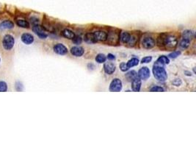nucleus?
Here are the masks:
<instances>
[{"label":"nucleus","mask_w":196,"mask_h":147,"mask_svg":"<svg viewBox=\"0 0 196 147\" xmlns=\"http://www.w3.org/2000/svg\"><path fill=\"white\" fill-rule=\"evenodd\" d=\"M157 44L163 49H173L178 45V38L173 34L161 33L157 38Z\"/></svg>","instance_id":"nucleus-1"},{"label":"nucleus","mask_w":196,"mask_h":147,"mask_svg":"<svg viewBox=\"0 0 196 147\" xmlns=\"http://www.w3.org/2000/svg\"><path fill=\"white\" fill-rule=\"evenodd\" d=\"M164 65L159 61H156L153 68V74L154 77L160 82H165L167 78V74L164 68Z\"/></svg>","instance_id":"nucleus-2"},{"label":"nucleus","mask_w":196,"mask_h":147,"mask_svg":"<svg viewBox=\"0 0 196 147\" xmlns=\"http://www.w3.org/2000/svg\"><path fill=\"white\" fill-rule=\"evenodd\" d=\"M121 31L118 29H112L107 33V41L111 45H118L120 43V33Z\"/></svg>","instance_id":"nucleus-3"},{"label":"nucleus","mask_w":196,"mask_h":147,"mask_svg":"<svg viewBox=\"0 0 196 147\" xmlns=\"http://www.w3.org/2000/svg\"><path fill=\"white\" fill-rule=\"evenodd\" d=\"M15 44V39L11 35H5L2 40L3 48L5 50H11L13 48Z\"/></svg>","instance_id":"nucleus-4"},{"label":"nucleus","mask_w":196,"mask_h":147,"mask_svg":"<svg viewBox=\"0 0 196 147\" xmlns=\"http://www.w3.org/2000/svg\"><path fill=\"white\" fill-rule=\"evenodd\" d=\"M157 44V41L153 37L145 35L142 40V47L145 49H151L154 48Z\"/></svg>","instance_id":"nucleus-5"},{"label":"nucleus","mask_w":196,"mask_h":147,"mask_svg":"<svg viewBox=\"0 0 196 147\" xmlns=\"http://www.w3.org/2000/svg\"><path fill=\"white\" fill-rule=\"evenodd\" d=\"M33 32L39 37L41 39H46L48 37V34L46 33V30L44 27L41 26L40 24L33 25L32 27Z\"/></svg>","instance_id":"nucleus-6"},{"label":"nucleus","mask_w":196,"mask_h":147,"mask_svg":"<svg viewBox=\"0 0 196 147\" xmlns=\"http://www.w3.org/2000/svg\"><path fill=\"white\" fill-rule=\"evenodd\" d=\"M122 82L120 79L115 78L112 80L109 85V91L111 92H119L122 89Z\"/></svg>","instance_id":"nucleus-7"},{"label":"nucleus","mask_w":196,"mask_h":147,"mask_svg":"<svg viewBox=\"0 0 196 147\" xmlns=\"http://www.w3.org/2000/svg\"><path fill=\"white\" fill-rule=\"evenodd\" d=\"M150 70L148 67L146 66H144L142 67L141 69H139V70L138 71L137 73V77L140 79L141 80H148L150 77Z\"/></svg>","instance_id":"nucleus-8"},{"label":"nucleus","mask_w":196,"mask_h":147,"mask_svg":"<svg viewBox=\"0 0 196 147\" xmlns=\"http://www.w3.org/2000/svg\"><path fill=\"white\" fill-rule=\"evenodd\" d=\"M54 52L60 55H65L68 53V49L63 44H57L54 46Z\"/></svg>","instance_id":"nucleus-9"},{"label":"nucleus","mask_w":196,"mask_h":147,"mask_svg":"<svg viewBox=\"0 0 196 147\" xmlns=\"http://www.w3.org/2000/svg\"><path fill=\"white\" fill-rule=\"evenodd\" d=\"M94 35L95 39L96 41H101V42H105L107 41V33L104 31L99 30L96 31V32H93Z\"/></svg>","instance_id":"nucleus-10"},{"label":"nucleus","mask_w":196,"mask_h":147,"mask_svg":"<svg viewBox=\"0 0 196 147\" xmlns=\"http://www.w3.org/2000/svg\"><path fill=\"white\" fill-rule=\"evenodd\" d=\"M71 53L73 56L80 57L84 54V49L83 47H80V46H75V47H71Z\"/></svg>","instance_id":"nucleus-11"},{"label":"nucleus","mask_w":196,"mask_h":147,"mask_svg":"<svg viewBox=\"0 0 196 147\" xmlns=\"http://www.w3.org/2000/svg\"><path fill=\"white\" fill-rule=\"evenodd\" d=\"M104 70L105 73L108 75H111L115 72L116 70V66L114 63H111V62H108V63H105L104 65Z\"/></svg>","instance_id":"nucleus-12"},{"label":"nucleus","mask_w":196,"mask_h":147,"mask_svg":"<svg viewBox=\"0 0 196 147\" xmlns=\"http://www.w3.org/2000/svg\"><path fill=\"white\" fill-rule=\"evenodd\" d=\"M21 41L26 45H29V44H32L34 42V36L30 33H24L21 35Z\"/></svg>","instance_id":"nucleus-13"},{"label":"nucleus","mask_w":196,"mask_h":147,"mask_svg":"<svg viewBox=\"0 0 196 147\" xmlns=\"http://www.w3.org/2000/svg\"><path fill=\"white\" fill-rule=\"evenodd\" d=\"M131 82H132V90H133V91L138 92L140 90L142 82H141V80L139 77H137L136 78L134 79Z\"/></svg>","instance_id":"nucleus-14"},{"label":"nucleus","mask_w":196,"mask_h":147,"mask_svg":"<svg viewBox=\"0 0 196 147\" xmlns=\"http://www.w3.org/2000/svg\"><path fill=\"white\" fill-rule=\"evenodd\" d=\"M139 39V35H138L137 32H134V33L131 34L129 41L128 42V46L129 47H134L137 44L138 41Z\"/></svg>","instance_id":"nucleus-15"},{"label":"nucleus","mask_w":196,"mask_h":147,"mask_svg":"<svg viewBox=\"0 0 196 147\" xmlns=\"http://www.w3.org/2000/svg\"><path fill=\"white\" fill-rule=\"evenodd\" d=\"M131 34L127 31H123L120 33V41L124 44H127L129 41Z\"/></svg>","instance_id":"nucleus-16"},{"label":"nucleus","mask_w":196,"mask_h":147,"mask_svg":"<svg viewBox=\"0 0 196 147\" xmlns=\"http://www.w3.org/2000/svg\"><path fill=\"white\" fill-rule=\"evenodd\" d=\"M14 27V24L10 20L3 21L0 24V29H10Z\"/></svg>","instance_id":"nucleus-17"},{"label":"nucleus","mask_w":196,"mask_h":147,"mask_svg":"<svg viewBox=\"0 0 196 147\" xmlns=\"http://www.w3.org/2000/svg\"><path fill=\"white\" fill-rule=\"evenodd\" d=\"M61 35L62 36L64 37V38L71 40H72L73 38H74V36H75V33H74L72 30H71V29H63V30L61 32Z\"/></svg>","instance_id":"nucleus-18"},{"label":"nucleus","mask_w":196,"mask_h":147,"mask_svg":"<svg viewBox=\"0 0 196 147\" xmlns=\"http://www.w3.org/2000/svg\"><path fill=\"white\" fill-rule=\"evenodd\" d=\"M84 41L85 42L88 43V44H95L97 41L95 39L94 35H93V32H87L84 35Z\"/></svg>","instance_id":"nucleus-19"},{"label":"nucleus","mask_w":196,"mask_h":147,"mask_svg":"<svg viewBox=\"0 0 196 147\" xmlns=\"http://www.w3.org/2000/svg\"><path fill=\"white\" fill-rule=\"evenodd\" d=\"M195 36V32L192 30H185L182 33V38H187V39H189L190 41H192V39H193Z\"/></svg>","instance_id":"nucleus-20"},{"label":"nucleus","mask_w":196,"mask_h":147,"mask_svg":"<svg viewBox=\"0 0 196 147\" xmlns=\"http://www.w3.org/2000/svg\"><path fill=\"white\" fill-rule=\"evenodd\" d=\"M191 41L189 39H187V38H182L181 39L180 43H179V47H181L183 49H187L188 47H190V44Z\"/></svg>","instance_id":"nucleus-21"},{"label":"nucleus","mask_w":196,"mask_h":147,"mask_svg":"<svg viewBox=\"0 0 196 147\" xmlns=\"http://www.w3.org/2000/svg\"><path fill=\"white\" fill-rule=\"evenodd\" d=\"M125 77H126V79L127 80V81L132 82L134 79L136 78V77H137V73L136 72V71L132 70V71H130V72H129L128 73L126 74Z\"/></svg>","instance_id":"nucleus-22"},{"label":"nucleus","mask_w":196,"mask_h":147,"mask_svg":"<svg viewBox=\"0 0 196 147\" xmlns=\"http://www.w3.org/2000/svg\"><path fill=\"white\" fill-rule=\"evenodd\" d=\"M16 24L19 27L21 28H29V23L26 20H23V19H19V20L16 21Z\"/></svg>","instance_id":"nucleus-23"},{"label":"nucleus","mask_w":196,"mask_h":147,"mask_svg":"<svg viewBox=\"0 0 196 147\" xmlns=\"http://www.w3.org/2000/svg\"><path fill=\"white\" fill-rule=\"evenodd\" d=\"M138 64H139V60H138L137 58H136V57H133V58H132L131 60H129L127 63V66H128L129 69L130 68L134 67V66H137Z\"/></svg>","instance_id":"nucleus-24"},{"label":"nucleus","mask_w":196,"mask_h":147,"mask_svg":"<svg viewBox=\"0 0 196 147\" xmlns=\"http://www.w3.org/2000/svg\"><path fill=\"white\" fill-rule=\"evenodd\" d=\"M107 57L104 54H99L96 57V61L98 63H104L106 62Z\"/></svg>","instance_id":"nucleus-25"},{"label":"nucleus","mask_w":196,"mask_h":147,"mask_svg":"<svg viewBox=\"0 0 196 147\" xmlns=\"http://www.w3.org/2000/svg\"><path fill=\"white\" fill-rule=\"evenodd\" d=\"M157 61H159L160 63H161L162 64H163L164 66L165 65H167V64H169V63H170V60H169V58L165 55L160 56V57L157 59Z\"/></svg>","instance_id":"nucleus-26"},{"label":"nucleus","mask_w":196,"mask_h":147,"mask_svg":"<svg viewBox=\"0 0 196 147\" xmlns=\"http://www.w3.org/2000/svg\"><path fill=\"white\" fill-rule=\"evenodd\" d=\"M73 42L74 43L77 45H79V44H81L82 42V38L79 36V35H76L74 36V38L72 39Z\"/></svg>","instance_id":"nucleus-27"},{"label":"nucleus","mask_w":196,"mask_h":147,"mask_svg":"<svg viewBox=\"0 0 196 147\" xmlns=\"http://www.w3.org/2000/svg\"><path fill=\"white\" fill-rule=\"evenodd\" d=\"M7 90V85L5 82L0 81V92H5Z\"/></svg>","instance_id":"nucleus-28"},{"label":"nucleus","mask_w":196,"mask_h":147,"mask_svg":"<svg viewBox=\"0 0 196 147\" xmlns=\"http://www.w3.org/2000/svg\"><path fill=\"white\" fill-rule=\"evenodd\" d=\"M29 20H30V23L32 24V25H37L40 24V19H38V17H35V16L31 17Z\"/></svg>","instance_id":"nucleus-29"},{"label":"nucleus","mask_w":196,"mask_h":147,"mask_svg":"<svg viewBox=\"0 0 196 147\" xmlns=\"http://www.w3.org/2000/svg\"><path fill=\"white\" fill-rule=\"evenodd\" d=\"M150 91L151 92H163L165 91L164 88L162 87H160V86H154V87H151V89H150Z\"/></svg>","instance_id":"nucleus-30"},{"label":"nucleus","mask_w":196,"mask_h":147,"mask_svg":"<svg viewBox=\"0 0 196 147\" xmlns=\"http://www.w3.org/2000/svg\"><path fill=\"white\" fill-rule=\"evenodd\" d=\"M180 54H181L180 51H174V52H173L170 53V54H169L168 56H169V57H170V58L175 59V58H176V57H179Z\"/></svg>","instance_id":"nucleus-31"},{"label":"nucleus","mask_w":196,"mask_h":147,"mask_svg":"<svg viewBox=\"0 0 196 147\" xmlns=\"http://www.w3.org/2000/svg\"><path fill=\"white\" fill-rule=\"evenodd\" d=\"M119 67H120V69H121V70L122 71V72H127V71L129 69V68L127 66V63H121V64H120Z\"/></svg>","instance_id":"nucleus-32"},{"label":"nucleus","mask_w":196,"mask_h":147,"mask_svg":"<svg viewBox=\"0 0 196 147\" xmlns=\"http://www.w3.org/2000/svg\"><path fill=\"white\" fill-rule=\"evenodd\" d=\"M152 60V57L151 56H147V57H143L141 60V63H148Z\"/></svg>","instance_id":"nucleus-33"},{"label":"nucleus","mask_w":196,"mask_h":147,"mask_svg":"<svg viewBox=\"0 0 196 147\" xmlns=\"http://www.w3.org/2000/svg\"><path fill=\"white\" fill-rule=\"evenodd\" d=\"M16 89L17 90H19V91H21V90H23V85H22V84L20 82H16Z\"/></svg>","instance_id":"nucleus-34"},{"label":"nucleus","mask_w":196,"mask_h":147,"mask_svg":"<svg viewBox=\"0 0 196 147\" xmlns=\"http://www.w3.org/2000/svg\"><path fill=\"white\" fill-rule=\"evenodd\" d=\"M173 84L176 86H179L180 85H182V81H181L180 79H176L173 82Z\"/></svg>","instance_id":"nucleus-35"},{"label":"nucleus","mask_w":196,"mask_h":147,"mask_svg":"<svg viewBox=\"0 0 196 147\" xmlns=\"http://www.w3.org/2000/svg\"><path fill=\"white\" fill-rule=\"evenodd\" d=\"M107 58L109 60H115V56L113 54H111V53H109V54H108L107 56Z\"/></svg>","instance_id":"nucleus-36"},{"label":"nucleus","mask_w":196,"mask_h":147,"mask_svg":"<svg viewBox=\"0 0 196 147\" xmlns=\"http://www.w3.org/2000/svg\"><path fill=\"white\" fill-rule=\"evenodd\" d=\"M185 74H186L187 76H191V75H192V74H191V72H188V71H185Z\"/></svg>","instance_id":"nucleus-37"},{"label":"nucleus","mask_w":196,"mask_h":147,"mask_svg":"<svg viewBox=\"0 0 196 147\" xmlns=\"http://www.w3.org/2000/svg\"><path fill=\"white\" fill-rule=\"evenodd\" d=\"M193 72H194V74H195V68H194V69H193Z\"/></svg>","instance_id":"nucleus-38"},{"label":"nucleus","mask_w":196,"mask_h":147,"mask_svg":"<svg viewBox=\"0 0 196 147\" xmlns=\"http://www.w3.org/2000/svg\"><path fill=\"white\" fill-rule=\"evenodd\" d=\"M0 63H1V58H0Z\"/></svg>","instance_id":"nucleus-39"}]
</instances>
